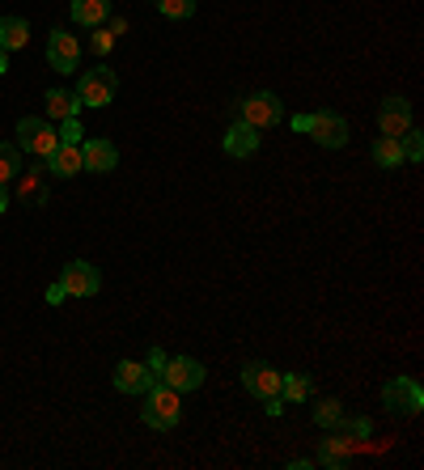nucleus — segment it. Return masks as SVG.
I'll use <instances>...</instances> for the list:
<instances>
[{
    "label": "nucleus",
    "mask_w": 424,
    "mask_h": 470,
    "mask_svg": "<svg viewBox=\"0 0 424 470\" xmlns=\"http://www.w3.org/2000/svg\"><path fill=\"white\" fill-rule=\"evenodd\" d=\"M179 415H183V402H179V390H170L166 382H153V386L144 390V407H141V419L149 429H174L179 424Z\"/></svg>",
    "instance_id": "obj_1"
},
{
    "label": "nucleus",
    "mask_w": 424,
    "mask_h": 470,
    "mask_svg": "<svg viewBox=\"0 0 424 470\" xmlns=\"http://www.w3.org/2000/svg\"><path fill=\"white\" fill-rule=\"evenodd\" d=\"M115 89H119V77H115L111 69H89V72H81V81H77V102L81 106H111L115 102Z\"/></svg>",
    "instance_id": "obj_2"
},
{
    "label": "nucleus",
    "mask_w": 424,
    "mask_h": 470,
    "mask_svg": "<svg viewBox=\"0 0 424 470\" xmlns=\"http://www.w3.org/2000/svg\"><path fill=\"white\" fill-rule=\"evenodd\" d=\"M382 407L391 415H420V407H424L420 382H411V377H391V382L382 386Z\"/></svg>",
    "instance_id": "obj_3"
},
{
    "label": "nucleus",
    "mask_w": 424,
    "mask_h": 470,
    "mask_svg": "<svg viewBox=\"0 0 424 470\" xmlns=\"http://www.w3.org/2000/svg\"><path fill=\"white\" fill-rule=\"evenodd\" d=\"M242 119L251 127H276L284 119V102L272 89H259V94H251V97H242Z\"/></svg>",
    "instance_id": "obj_4"
},
{
    "label": "nucleus",
    "mask_w": 424,
    "mask_h": 470,
    "mask_svg": "<svg viewBox=\"0 0 424 470\" xmlns=\"http://www.w3.org/2000/svg\"><path fill=\"white\" fill-rule=\"evenodd\" d=\"M56 144H60V136H56V127L47 124V119H34V115L17 119V149L34 152V157H47Z\"/></svg>",
    "instance_id": "obj_5"
},
{
    "label": "nucleus",
    "mask_w": 424,
    "mask_h": 470,
    "mask_svg": "<svg viewBox=\"0 0 424 470\" xmlns=\"http://www.w3.org/2000/svg\"><path fill=\"white\" fill-rule=\"evenodd\" d=\"M306 136H314V144H323V149H344L348 144V119L336 111H314Z\"/></svg>",
    "instance_id": "obj_6"
},
{
    "label": "nucleus",
    "mask_w": 424,
    "mask_h": 470,
    "mask_svg": "<svg viewBox=\"0 0 424 470\" xmlns=\"http://www.w3.org/2000/svg\"><path fill=\"white\" fill-rule=\"evenodd\" d=\"M204 364L191 356H170L166 369H161V382H166L170 390H179V394H187V390H199L204 386Z\"/></svg>",
    "instance_id": "obj_7"
},
{
    "label": "nucleus",
    "mask_w": 424,
    "mask_h": 470,
    "mask_svg": "<svg viewBox=\"0 0 424 470\" xmlns=\"http://www.w3.org/2000/svg\"><path fill=\"white\" fill-rule=\"evenodd\" d=\"M60 284L69 297H94L102 289V272L94 263H85V259H72L64 272H60Z\"/></svg>",
    "instance_id": "obj_8"
},
{
    "label": "nucleus",
    "mask_w": 424,
    "mask_h": 470,
    "mask_svg": "<svg viewBox=\"0 0 424 470\" xmlns=\"http://www.w3.org/2000/svg\"><path fill=\"white\" fill-rule=\"evenodd\" d=\"M47 64L56 72H77V64H81V42H77V34L51 30V39H47Z\"/></svg>",
    "instance_id": "obj_9"
},
{
    "label": "nucleus",
    "mask_w": 424,
    "mask_h": 470,
    "mask_svg": "<svg viewBox=\"0 0 424 470\" xmlns=\"http://www.w3.org/2000/svg\"><path fill=\"white\" fill-rule=\"evenodd\" d=\"M281 377L272 364H259V360H251V364H242V386H246V394H254V399H276L281 394Z\"/></svg>",
    "instance_id": "obj_10"
},
{
    "label": "nucleus",
    "mask_w": 424,
    "mask_h": 470,
    "mask_svg": "<svg viewBox=\"0 0 424 470\" xmlns=\"http://www.w3.org/2000/svg\"><path fill=\"white\" fill-rule=\"evenodd\" d=\"M157 382V373L141 360H119L115 364V390H124V394H144V390Z\"/></svg>",
    "instance_id": "obj_11"
},
{
    "label": "nucleus",
    "mask_w": 424,
    "mask_h": 470,
    "mask_svg": "<svg viewBox=\"0 0 424 470\" xmlns=\"http://www.w3.org/2000/svg\"><path fill=\"white\" fill-rule=\"evenodd\" d=\"M119 166V149L111 140H81V170L89 174H111Z\"/></svg>",
    "instance_id": "obj_12"
},
{
    "label": "nucleus",
    "mask_w": 424,
    "mask_h": 470,
    "mask_svg": "<svg viewBox=\"0 0 424 470\" xmlns=\"http://www.w3.org/2000/svg\"><path fill=\"white\" fill-rule=\"evenodd\" d=\"M378 127H382V136H403L411 127V102L408 97H386L382 102V111H378Z\"/></svg>",
    "instance_id": "obj_13"
},
{
    "label": "nucleus",
    "mask_w": 424,
    "mask_h": 470,
    "mask_svg": "<svg viewBox=\"0 0 424 470\" xmlns=\"http://www.w3.org/2000/svg\"><path fill=\"white\" fill-rule=\"evenodd\" d=\"M226 152L229 157H251L254 149H259V127H251L246 119H238V124H229V132H226Z\"/></svg>",
    "instance_id": "obj_14"
},
{
    "label": "nucleus",
    "mask_w": 424,
    "mask_h": 470,
    "mask_svg": "<svg viewBox=\"0 0 424 470\" xmlns=\"http://www.w3.org/2000/svg\"><path fill=\"white\" fill-rule=\"evenodd\" d=\"M47 174H56V179L81 174V144H56L47 152Z\"/></svg>",
    "instance_id": "obj_15"
},
{
    "label": "nucleus",
    "mask_w": 424,
    "mask_h": 470,
    "mask_svg": "<svg viewBox=\"0 0 424 470\" xmlns=\"http://www.w3.org/2000/svg\"><path fill=\"white\" fill-rule=\"evenodd\" d=\"M353 449H356V441L353 437H344V432H336V437H327L323 445H318V466H348V457H353Z\"/></svg>",
    "instance_id": "obj_16"
},
{
    "label": "nucleus",
    "mask_w": 424,
    "mask_h": 470,
    "mask_svg": "<svg viewBox=\"0 0 424 470\" xmlns=\"http://www.w3.org/2000/svg\"><path fill=\"white\" fill-rule=\"evenodd\" d=\"M111 17V0H72V22L77 26H102Z\"/></svg>",
    "instance_id": "obj_17"
},
{
    "label": "nucleus",
    "mask_w": 424,
    "mask_h": 470,
    "mask_svg": "<svg viewBox=\"0 0 424 470\" xmlns=\"http://www.w3.org/2000/svg\"><path fill=\"white\" fill-rule=\"evenodd\" d=\"M17 199L22 204H47V179H42V170H22L17 174Z\"/></svg>",
    "instance_id": "obj_18"
},
{
    "label": "nucleus",
    "mask_w": 424,
    "mask_h": 470,
    "mask_svg": "<svg viewBox=\"0 0 424 470\" xmlns=\"http://www.w3.org/2000/svg\"><path fill=\"white\" fill-rule=\"evenodd\" d=\"M26 42H30L26 17H0V47L5 51H22Z\"/></svg>",
    "instance_id": "obj_19"
},
{
    "label": "nucleus",
    "mask_w": 424,
    "mask_h": 470,
    "mask_svg": "<svg viewBox=\"0 0 424 470\" xmlns=\"http://www.w3.org/2000/svg\"><path fill=\"white\" fill-rule=\"evenodd\" d=\"M42 102H47V115H51V119H60V124H64V119H77V111H81L77 94H69V89H47V97H42Z\"/></svg>",
    "instance_id": "obj_20"
},
{
    "label": "nucleus",
    "mask_w": 424,
    "mask_h": 470,
    "mask_svg": "<svg viewBox=\"0 0 424 470\" xmlns=\"http://www.w3.org/2000/svg\"><path fill=\"white\" fill-rule=\"evenodd\" d=\"M373 161H378L382 170H399L403 166V144H399L395 136H378L373 140Z\"/></svg>",
    "instance_id": "obj_21"
},
{
    "label": "nucleus",
    "mask_w": 424,
    "mask_h": 470,
    "mask_svg": "<svg viewBox=\"0 0 424 470\" xmlns=\"http://www.w3.org/2000/svg\"><path fill=\"white\" fill-rule=\"evenodd\" d=\"M314 394V382L306 373H284L281 377V399L284 402H306Z\"/></svg>",
    "instance_id": "obj_22"
},
{
    "label": "nucleus",
    "mask_w": 424,
    "mask_h": 470,
    "mask_svg": "<svg viewBox=\"0 0 424 470\" xmlns=\"http://www.w3.org/2000/svg\"><path fill=\"white\" fill-rule=\"evenodd\" d=\"M17 174H22V149L17 144H0V182L9 187Z\"/></svg>",
    "instance_id": "obj_23"
},
{
    "label": "nucleus",
    "mask_w": 424,
    "mask_h": 470,
    "mask_svg": "<svg viewBox=\"0 0 424 470\" xmlns=\"http://www.w3.org/2000/svg\"><path fill=\"white\" fill-rule=\"evenodd\" d=\"M339 419H344V402L339 399H323L314 407V424H318V429H336Z\"/></svg>",
    "instance_id": "obj_24"
},
{
    "label": "nucleus",
    "mask_w": 424,
    "mask_h": 470,
    "mask_svg": "<svg viewBox=\"0 0 424 470\" xmlns=\"http://www.w3.org/2000/svg\"><path fill=\"white\" fill-rule=\"evenodd\" d=\"M157 9L170 22H187V17H196V0H157Z\"/></svg>",
    "instance_id": "obj_25"
},
{
    "label": "nucleus",
    "mask_w": 424,
    "mask_h": 470,
    "mask_svg": "<svg viewBox=\"0 0 424 470\" xmlns=\"http://www.w3.org/2000/svg\"><path fill=\"white\" fill-rule=\"evenodd\" d=\"M399 144H403V161H420V157H424V140H420L416 127H408V132L399 136Z\"/></svg>",
    "instance_id": "obj_26"
},
{
    "label": "nucleus",
    "mask_w": 424,
    "mask_h": 470,
    "mask_svg": "<svg viewBox=\"0 0 424 470\" xmlns=\"http://www.w3.org/2000/svg\"><path fill=\"white\" fill-rule=\"evenodd\" d=\"M339 424H344V437H353L356 445H361L369 432H373V424H369L365 415H356V419H339Z\"/></svg>",
    "instance_id": "obj_27"
},
{
    "label": "nucleus",
    "mask_w": 424,
    "mask_h": 470,
    "mask_svg": "<svg viewBox=\"0 0 424 470\" xmlns=\"http://www.w3.org/2000/svg\"><path fill=\"white\" fill-rule=\"evenodd\" d=\"M56 136H60V144H81L85 132H81V124H77V119H64Z\"/></svg>",
    "instance_id": "obj_28"
},
{
    "label": "nucleus",
    "mask_w": 424,
    "mask_h": 470,
    "mask_svg": "<svg viewBox=\"0 0 424 470\" xmlns=\"http://www.w3.org/2000/svg\"><path fill=\"white\" fill-rule=\"evenodd\" d=\"M115 47V34L111 30H102V26H94V56H106Z\"/></svg>",
    "instance_id": "obj_29"
},
{
    "label": "nucleus",
    "mask_w": 424,
    "mask_h": 470,
    "mask_svg": "<svg viewBox=\"0 0 424 470\" xmlns=\"http://www.w3.org/2000/svg\"><path fill=\"white\" fill-rule=\"evenodd\" d=\"M166 352H161V347H149V360H144V364H149V369H153L157 373V382H161V369H166Z\"/></svg>",
    "instance_id": "obj_30"
},
{
    "label": "nucleus",
    "mask_w": 424,
    "mask_h": 470,
    "mask_svg": "<svg viewBox=\"0 0 424 470\" xmlns=\"http://www.w3.org/2000/svg\"><path fill=\"white\" fill-rule=\"evenodd\" d=\"M64 297H69V292H64V284H51V289H47V301H51V305H60Z\"/></svg>",
    "instance_id": "obj_31"
},
{
    "label": "nucleus",
    "mask_w": 424,
    "mask_h": 470,
    "mask_svg": "<svg viewBox=\"0 0 424 470\" xmlns=\"http://www.w3.org/2000/svg\"><path fill=\"white\" fill-rule=\"evenodd\" d=\"M106 30H111L115 39H119V34H127V22H124V17H115V22H111V26H106Z\"/></svg>",
    "instance_id": "obj_32"
},
{
    "label": "nucleus",
    "mask_w": 424,
    "mask_h": 470,
    "mask_svg": "<svg viewBox=\"0 0 424 470\" xmlns=\"http://www.w3.org/2000/svg\"><path fill=\"white\" fill-rule=\"evenodd\" d=\"M5 72H9V51L0 47V77H5Z\"/></svg>",
    "instance_id": "obj_33"
},
{
    "label": "nucleus",
    "mask_w": 424,
    "mask_h": 470,
    "mask_svg": "<svg viewBox=\"0 0 424 470\" xmlns=\"http://www.w3.org/2000/svg\"><path fill=\"white\" fill-rule=\"evenodd\" d=\"M5 207H9V191H5V182H0V217H5Z\"/></svg>",
    "instance_id": "obj_34"
}]
</instances>
